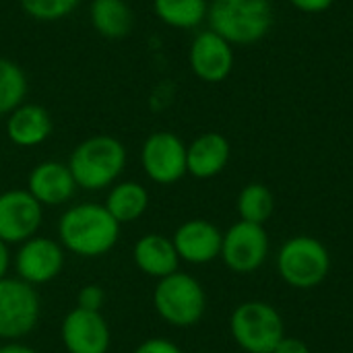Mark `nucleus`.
<instances>
[{
  "mask_svg": "<svg viewBox=\"0 0 353 353\" xmlns=\"http://www.w3.org/2000/svg\"><path fill=\"white\" fill-rule=\"evenodd\" d=\"M27 95V77L23 68L0 56V116H8L21 103H25Z\"/></svg>",
  "mask_w": 353,
  "mask_h": 353,
  "instance_id": "obj_23",
  "label": "nucleus"
},
{
  "mask_svg": "<svg viewBox=\"0 0 353 353\" xmlns=\"http://www.w3.org/2000/svg\"><path fill=\"white\" fill-rule=\"evenodd\" d=\"M153 306L168 325L186 329L194 327L203 319L207 310V296L192 275L176 271L157 281Z\"/></svg>",
  "mask_w": 353,
  "mask_h": 353,
  "instance_id": "obj_5",
  "label": "nucleus"
},
{
  "mask_svg": "<svg viewBox=\"0 0 353 353\" xmlns=\"http://www.w3.org/2000/svg\"><path fill=\"white\" fill-rule=\"evenodd\" d=\"M52 116L39 103H21L6 118L8 141L23 149L46 143L52 134Z\"/></svg>",
  "mask_w": 353,
  "mask_h": 353,
  "instance_id": "obj_17",
  "label": "nucleus"
},
{
  "mask_svg": "<svg viewBox=\"0 0 353 353\" xmlns=\"http://www.w3.org/2000/svg\"><path fill=\"white\" fill-rule=\"evenodd\" d=\"M91 27L105 39H122L134 27V12L126 0H93L89 6Z\"/></svg>",
  "mask_w": 353,
  "mask_h": 353,
  "instance_id": "obj_19",
  "label": "nucleus"
},
{
  "mask_svg": "<svg viewBox=\"0 0 353 353\" xmlns=\"http://www.w3.org/2000/svg\"><path fill=\"white\" fill-rule=\"evenodd\" d=\"M60 337L68 353H108L110 327L101 312L83 308L70 310L60 327Z\"/></svg>",
  "mask_w": 353,
  "mask_h": 353,
  "instance_id": "obj_13",
  "label": "nucleus"
},
{
  "mask_svg": "<svg viewBox=\"0 0 353 353\" xmlns=\"http://www.w3.org/2000/svg\"><path fill=\"white\" fill-rule=\"evenodd\" d=\"M64 267V248L60 242L33 236L23 242L14 256L17 277L29 285H41L60 275Z\"/></svg>",
  "mask_w": 353,
  "mask_h": 353,
  "instance_id": "obj_11",
  "label": "nucleus"
},
{
  "mask_svg": "<svg viewBox=\"0 0 353 353\" xmlns=\"http://www.w3.org/2000/svg\"><path fill=\"white\" fill-rule=\"evenodd\" d=\"M103 207L120 225L132 223L145 215V211L149 207V192L139 182H132V180L118 182L110 188Z\"/></svg>",
  "mask_w": 353,
  "mask_h": 353,
  "instance_id": "obj_20",
  "label": "nucleus"
},
{
  "mask_svg": "<svg viewBox=\"0 0 353 353\" xmlns=\"http://www.w3.org/2000/svg\"><path fill=\"white\" fill-rule=\"evenodd\" d=\"M23 12L35 21L54 23L77 10L81 0H19Z\"/></svg>",
  "mask_w": 353,
  "mask_h": 353,
  "instance_id": "obj_24",
  "label": "nucleus"
},
{
  "mask_svg": "<svg viewBox=\"0 0 353 353\" xmlns=\"http://www.w3.org/2000/svg\"><path fill=\"white\" fill-rule=\"evenodd\" d=\"M0 353H37L33 347L19 343V341H8L6 345H0Z\"/></svg>",
  "mask_w": 353,
  "mask_h": 353,
  "instance_id": "obj_30",
  "label": "nucleus"
},
{
  "mask_svg": "<svg viewBox=\"0 0 353 353\" xmlns=\"http://www.w3.org/2000/svg\"><path fill=\"white\" fill-rule=\"evenodd\" d=\"M134 353H182V350L174 341H168V339H161V337H153V339L143 341L134 350Z\"/></svg>",
  "mask_w": 353,
  "mask_h": 353,
  "instance_id": "obj_26",
  "label": "nucleus"
},
{
  "mask_svg": "<svg viewBox=\"0 0 353 353\" xmlns=\"http://www.w3.org/2000/svg\"><path fill=\"white\" fill-rule=\"evenodd\" d=\"M77 182L68 163L62 161H41L27 178V190L41 207H58L68 203L77 192Z\"/></svg>",
  "mask_w": 353,
  "mask_h": 353,
  "instance_id": "obj_15",
  "label": "nucleus"
},
{
  "mask_svg": "<svg viewBox=\"0 0 353 353\" xmlns=\"http://www.w3.org/2000/svg\"><path fill=\"white\" fill-rule=\"evenodd\" d=\"M153 10L161 23L174 29H194L207 21V0H153Z\"/></svg>",
  "mask_w": 353,
  "mask_h": 353,
  "instance_id": "obj_21",
  "label": "nucleus"
},
{
  "mask_svg": "<svg viewBox=\"0 0 353 353\" xmlns=\"http://www.w3.org/2000/svg\"><path fill=\"white\" fill-rule=\"evenodd\" d=\"M236 209H238L240 221L265 225L275 211V196L269 186L261 182H250L240 190Z\"/></svg>",
  "mask_w": 353,
  "mask_h": 353,
  "instance_id": "obj_22",
  "label": "nucleus"
},
{
  "mask_svg": "<svg viewBox=\"0 0 353 353\" xmlns=\"http://www.w3.org/2000/svg\"><path fill=\"white\" fill-rule=\"evenodd\" d=\"M10 267V252H8V244L0 240V279L6 277Z\"/></svg>",
  "mask_w": 353,
  "mask_h": 353,
  "instance_id": "obj_29",
  "label": "nucleus"
},
{
  "mask_svg": "<svg viewBox=\"0 0 353 353\" xmlns=\"http://www.w3.org/2000/svg\"><path fill=\"white\" fill-rule=\"evenodd\" d=\"M207 21L232 46H252L269 35L275 12L271 0H211Z\"/></svg>",
  "mask_w": 353,
  "mask_h": 353,
  "instance_id": "obj_2",
  "label": "nucleus"
},
{
  "mask_svg": "<svg viewBox=\"0 0 353 353\" xmlns=\"http://www.w3.org/2000/svg\"><path fill=\"white\" fill-rule=\"evenodd\" d=\"M39 321V296L19 277L0 279V339L19 341Z\"/></svg>",
  "mask_w": 353,
  "mask_h": 353,
  "instance_id": "obj_7",
  "label": "nucleus"
},
{
  "mask_svg": "<svg viewBox=\"0 0 353 353\" xmlns=\"http://www.w3.org/2000/svg\"><path fill=\"white\" fill-rule=\"evenodd\" d=\"M294 8L306 12V14H319V12H325L329 10L335 0H288Z\"/></svg>",
  "mask_w": 353,
  "mask_h": 353,
  "instance_id": "obj_27",
  "label": "nucleus"
},
{
  "mask_svg": "<svg viewBox=\"0 0 353 353\" xmlns=\"http://www.w3.org/2000/svg\"><path fill=\"white\" fill-rule=\"evenodd\" d=\"M188 64L196 79L205 83H221L234 70V46L211 29L201 31L190 43Z\"/></svg>",
  "mask_w": 353,
  "mask_h": 353,
  "instance_id": "obj_12",
  "label": "nucleus"
},
{
  "mask_svg": "<svg viewBox=\"0 0 353 353\" xmlns=\"http://www.w3.org/2000/svg\"><path fill=\"white\" fill-rule=\"evenodd\" d=\"M232 155L230 141L219 132H205L186 145V172L199 180L219 176Z\"/></svg>",
  "mask_w": 353,
  "mask_h": 353,
  "instance_id": "obj_16",
  "label": "nucleus"
},
{
  "mask_svg": "<svg viewBox=\"0 0 353 353\" xmlns=\"http://www.w3.org/2000/svg\"><path fill=\"white\" fill-rule=\"evenodd\" d=\"M331 271L327 246L312 236H294L277 252V273L294 290L321 285Z\"/></svg>",
  "mask_w": 353,
  "mask_h": 353,
  "instance_id": "obj_4",
  "label": "nucleus"
},
{
  "mask_svg": "<svg viewBox=\"0 0 353 353\" xmlns=\"http://www.w3.org/2000/svg\"><path fill=\"white\" fill-rule=\"evenodd\" d=\"M68 168L79 188L101 190L114 186L126 168V147L110 134H95L74 147Z\"/></svg>",
  "mask_w": 353,
  "mask_h": 353,
  "instance_id": "obj_3",
  "label": "nucleus"
},
{
  "mask_svg": "<svg viewBox=\"0 0 353 353\" xmlns=\"http://www.w3.org/2000/svg\"><path fill=\"white\" fill-rule=\"evenodd\" d=\"M134 265L149 277L163 279L178 271L180 256L172 238L161 234H147L134 244Z\"/></svg>",
  "mask_w": 353,
  "mask_h": 353,
  "instance_id": "obj_18",
  "label": "nucleus"
},
{
  "mask_svg": "<svg viewBox=\"0 0 353 353\" xmlns=\"http://www.w3.org/2000/svg\"><path fill=\"white\" fill-rule=\"evenodd\" d=\"M230 333L236 345L246 353H273L285 337V325L271 304L250 300L232 312Z\"/></svg>",
  "mask_w": 353,
  "mask_h": 353,
  "instance_id": "obj_6",
  "label": "nucleus"
},
{
  "mask_svg": "<svg viewBox=\"0 0 353 353\" xmlns=\"http://www.w3.org/2000/svg\"><path fill=\"white\" fill-rule=\"evenodd\" d=\"M225 267L238 275H250L261 269L269 256V234L265 225L238 221L225 234L221 242V254Z\"/></svg>",
  "mask_w": 353,
  "mask_h": 353,
  "instance_id": "obj_8",
  "label": "nucleus"
},
{
  "mask_svg": "<svg viewBox=\"0 0 353 353\" xmlns=\"http://www.w3.org/2000/svg\"><path fill=\"white\" fill-rule=\"evenodd\" d=\"M141 165L155 184H174L182 180L188 174L184 141L170 130L149 134L141 149Z\"/></svg>",
  "mask_w": 353,
  "mask_h": 353,
  "instance_id": "obj_9",
  "label": "nucleus"
},
{
  "mask_svg": "<svg viewBox=\"0 0 353 353\" xmlns=\"http://www.w3.org/2000/svg\"><path fill=\"white\" fill-rule=\"evenodd\" d=\"M180 261L190 265H207L219 259L223 234L207 219L184 221L172 238Z\"/></svg>",
  "mask_w": 353,
  "mask_h": 353,
  "instance_id": "obj_14",
  "label": "nucleus"
},
{
  "mask_svg": "<svg viewBox=\"0 0 353 353\" xmlns=\"http://www.w3.org/2000/svg\"><path fill=\"white\" fill-rule=\"evenodd\" d=\"M58 238L64 250L97 259L108 254L120 238V223L103 205L83 203L66 209L58 221Z\"/></svg>",
  "mask_w": 353,
  "mask_h": 353,
  "instance_id": "obj_1",
  "label": "nucleus"
},
{
  "mask_svg": "<svg viewBox=\"0 0 353 353\" xmlns=\"http://www.w3.org/2000/svg\"><path fill=\"white\" fill-rule=\"evenodd\" d=\"M273 353H310V347L302 341V339H298V337H283L279 343H277V347L273 350Z\"/></svg>",
  "mask_w": 353,
  "mask_h": 353,
  "instance_id": "obj_28",
  "label": "nucleus"
},
{
  "mask_svg": "<svg viewBox=\"0 0 353 353\" xmlns=\"http://www.w3.org/2000/svg\"><path fill=\"white\" fill-rule=\"evenodd\" d=\"M43 219V207L25 188L0 194V240L6 244H23L37 236Z\"/></svg>",
  "mask_w": 353,
  "mask_h": 353,
  "instance_id": "obj_10",
  "label": "nucleus"
},
{
  "mask_svg": "<svg viewBox=\"0 0 353 353\" xmlns=\"http://www.w3.org/2000/svg\"><path fill=\"white\" fill-rule=\"evenodd\" d=\"M103 300H105L103 290L99 285H95V283H89V285L79 290V294H77V308L91 310V312H101Z\"/></svg>",
  "mask_w": 353,
  "mask_h": 353,
  "instance_id": "obj_25",
  "label": "nucleus"
}]
</instances>
